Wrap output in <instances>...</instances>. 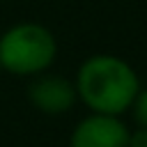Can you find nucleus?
<instances>
[{
    "instance_id": "423d86ee",
    "label": "nucleus",
    "mask_w": 147,
    "mask_h": 147,
    "mask_svg": "<svg viewBox=\"0 0 147 147\" xmlns=\"http://www.w3.org/2000/svg\"><path fill=\"white\" fill-rule=\"evenodd\" d=\"M126 147H147V126H138L136 131H129Z\"/></svg>"
},
{
    "instance_id": "7ed1b4c3",
    "label": "nucleus",
    "mask_w": 147,
    "mask_h": 147,
    "mask_svg": "<svg viewBox=\"0 0 147 147\" xmlns=\"http://www.w3.org/2000/svg\"><path fill=\"white\" fill-rule=\"evenodd\" d=\"M129 126L119 115L92 113L83 117L69 138V147H126Z\"/></svg>"
},
{
    "instance_id": "f257e3e1",
    "label": "nucleus",
    "mask_w": 147,
    "mask_h": 147,
    "mask_svg": "<svg viewBox=\"0 0 147 147\" xmlns=\"http://www.w3.org/2000/svg\"><path fill=\"white\" fill-rule=\"evenodd\" d=\"M76 92L78 99L92 113L122 115L129 110L133 96L140 90V80L136 69L110 53L90 55L76 74Z\"/></svg>"
},
{
    "instance_id": "0eeeda50",
    "label": "nucleus",
    "mask_w": 147,
    "mask_h": 147,
    "mask_svg": "<svg viewBox=\"0 0 147 147\" xmlns=\"http://www.w3.org/2000/svg\"><path fill=\"white\" fill-rule=\"evenodd\" d=\"M2 71H5V69H2V64H0V74H2Z\"/></svg>"
},
{
    "instance_id": "20e7f679",
    "label": "nucleus",
    "mask_w": 147,
    "mask_h": 147,
    "mask_svg": "<svg viewBox=\"0 0 147 147\" xmlns=\"http://www.w3.org/2000/svg\"><path fill=\"white\" fill-rule=\"evenodd\" d=\"M28 99L44 115H62L71 110V106L78 99V92H76V83L62 76L37 74V78L28 87Z\"/></svg>"
},
{
    "instance_id": "39448f33",
    "label": "nucleus",
    "mask_w": 147,
    "mask_h": 147,
    "mask_svg": "<svg viewBox=\"0 0 147 147\" xmlns=\"http://www.w3.org/2000/svg\"><path fill=\"white\" fill-rule=\"evenodd\" d=\"M129 110H131V115H133L138 126H147V87L138 90V94L133 96Z\"/></svg>"
},
{
    "instance_id": "f03ea898",
    "label": "nucleus",
    "mask_w": 147,
    "mask_h": 147,
    "mask_svg": "<svg viewBox=\"0 0 147 147\" xmlns=\"http://www.w3.org/2000/svg\"><path fill=\"white\" fill-rule=\"evenodd\" d=\"M57 55L53 32L39 23H18L0 34V64L14 76L44 74Z\"/></svg>"
}]
</instances>
